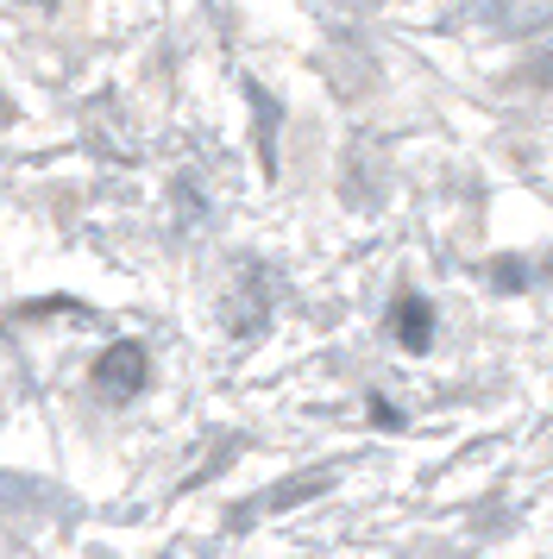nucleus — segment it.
Listing matches in <instances>:
<instances>
[{
	"label": "nucleus",
	"instance_id": "1",
	"mask_svg": "<svg viewBox=\"0 0 553 559\" xmlns=\"http://www.w3.org/2000/svg\"><path fill=\"white\" fill-rule=\"evenodd\" d=\"M95 383L107 396H139L145 390V346L139 340H120V346H107L95 365Z\"/></svg>",
	"mask_w": 553,
	"mask_h": 559
},
{
	"label": "nucleus",
	"instance_id": "2",
	"mask_svg": "<svg viewBox=\"0 0 553 559\" xmlns=\"http://www.w3.org/2000/svg\"><path fill=\"white\" fill-rule=\"evenodd\" d=\"M397 340L409 353H427V340H434V308L422 296H402L397 302Z\"/></svg>",
	"mask_w": 553,
	"mask_h": 559
},
{
	"label": "nucleus",
	"instance_id": "3",
	"mask_svg": "<svg viewBox=\"0 0 553 559\" xmlns=\"http://www.w3.org/2000/svg\"><path fill=\"white\" fill-rule=\"evenodd\" d=\"M491 283H497V289H522V283H528V271L516 264V258H503L497 271H491Z\"/></svg>",
	"mask_w": 553,
	"mask_h": 559
},
{
	"label": "nucleus",
	"instance_id": "4",
	"mask_svg": "<svg viewBox=\"0 0 553 559\" xmlns=\"http://www.w3.org/2000/svg\"><path fill=\"white\" fill-rule=\"evenodd\" d=\"M528 82H553V51L541 57V63H534V70H528Z\"/></svg>",
	"mask_w": 553,
	"mask_h": 559
}]
</instances>
